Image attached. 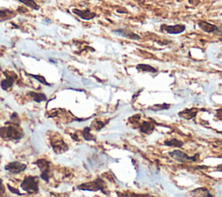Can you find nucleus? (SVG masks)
Here are the masks:
<instances>
[{"instance_id":"1","label":"nucleus","mask_w":222,"mask_h":197,"mask_svg":"<svg viewBox=\"0 0 222 197\" xmlns=\"http://www.w3.org/2000/svg\"><path fill=\"white\" fill-rule=\"evenodd\" d=\"M78 189L81 190H87V191H97V190H101L102 193L107 194L106 192V185L104 181L102 178L98 177L96 180H94L92 182L83 183L81 185L77 186Z\"/></svg>"},{"instance_id":"2","label":"nucleus","mask_w":222,"mask_h":197,"mask_svg":"<svg viewBox=\"0 0 222 197\" xmlns=\"http://www.w3.org/2000/svg\"><path fill=\"white\" fill-rule=\"evenodd\" d=\"M21 188L31 194L38 192V179L36 176H26L21 183Z\"/></svg>"},{"instance_id":"3","label":"nucleus","mask_w":222,"mask_h":197,"mask_svg":"<svg viewBox=\"0 0 222 197\" xmlns=\"http://www.w3.org/2000/svg\"><path fill=\"white\" fill-rule=\"evenodd\" d=\"M0 136L7 137V138H11V139H17L18 140V139L23 138V133L20 128L11 125L9 127L0 128Z\"/></svg>"},{"instance_id":"4","label":"nucleus","mask_w":222,"mask_h":197,"mask_svg":"<svg viewBox=\"0 0 222 197\" xmlns=\"http://www.w3.org/2000/svg\"><path fill=\"white\" fill-rule=\"evenodd\" d=\"M168 155L175 160L178 161L180 163H183V164L188 163L191 161H197L199 158L198 154H196L195 156H190L187 154H186L185 152L180 151V150H175V151H170V152H168Z\"/></svg>"},{"instance_id":"5","label":"nucleus","mask_w":222,"mask_h":197,"mask_svg":"<svg viewBox=\"0 0 222 197\" xmlns=\"http://www.w3.org/2000/svg\"><path fill=\"white\" fill-rule=\"evenodd\" d=\"M161 30L169 35H178L185 31L186 26L184 24H175V25L162 24L161 26Z\"/></svg>"},{"instance_id":"6","label":"nucleus","mask_w":222,"mask_h":197,"mask_svg":"<svg viewBox=\"0 0 222 197\" xmlns=\"http://www.w3.org/2000/svg\"><path fill=\"white\" fill-rule=\"evenodd\" d=\"M35 164L38 166V168L41 170V178L48 182L50 179V164H49V162H47L44 159H39Z\"/></svg>"},{"instance_id":"7","label":"nucleus","mask_w":222,"mask_h":197,"mask_svg":"<svg viewBox=\"0 0 222 197\" xmlns=\"http://www.w3.org/2000/svg\"><path fill=\"white\" fill-rule=\"evenodd\" d=\"M72 12L78 16L80 18L83 19V20H86V21H88V20H91V19L95 18L97 17V13L95 12H92L90 11V10L86 9V10H79V9H73L72 10Z\"/></svg>"},{"instance_id":"8","label":"nucleus","mask_w":222,"mask_h":197,"mask_svg":"<svg viewBox=\"0 0 222 197\" xmlns=\"http://www.w3.org/2000/svg\"><path fill=\"white\" fill-rule=\"evenodd\" d=\"M113 32L116 33V35L120 36V37H125V38H128L130 40H140L141 37L135 34V33L130 31L127 29H118V30H114Z\"/></svg>"},{"instance_id":"9","label":"nucleus","mask_w":222,"mask_h":197,"mask_svg":"<svg viewBox=\"0 0 222 197\" xmlns=\"http://www.w3.org/2000/svg\"><path fill=\"white\" fill-rule=\"evenodd\" d=\"M26 169V165L18 163V162H13V163H10L5 166V170H8L10 172L13 173V174H18L20 173Z\"/></svg>"},{"instance_id":"10","label":"nucleus","mask_w":222,"mask_h":197,"mask_svg":"<svg viewBox=\"0 0 222 197\" xmlns=\"http://www.w3.org/2000/svg\"><path fill=\"white\" fill-rule=\"evenodd\" d=\"M51 146L53 148L54 152L56 154H62L68 151V145L64 142V140L53 141V142H51Z\"/></svg>"},{"instance_id":"11","label":"nucleus","mask_w":222,"mask_h":197,"mask_svg":"<svg viewBox=\"0 0 222 197\" xmlns=\"http://www.w3.org/2000/svg\"><path fill=\"white\" fill-rule=\"evenodd\" d=\"M198 112H199V109H197V108L184 109L183 111L180 112L178 114H179V116H180V118H183V119L189 120V119H194V117L197 115Z\"/></svg>"},{"instance_id":"12","label":"nucleus","mask_w":222,"mask_h":197,"mask_svg":"<svg viewBox=\"0 0 222 197\" xmlns=\"http://www.w3.org/2000/svg\"><path fill=\"white\" fill-rule=\"evenodd\" d=\"M198 25H199L200 30H202L203 31L207 33H213L219 30L216 25L212 24V23H208V22H206V21H199V23H198Z\"/></svg>"},{"instance_id":"13","label":"nucleus","mask_w":222,"mask_h":197,"mask_svg":"<svg viewBox=\"0 0 222 197\" xmlns=\"http://www.w3.org/2000/svg\"><path fill=\"white\" fill-rule=\"evenodd\" d=\"M139 128H140L141 132L144 133V134H151L154 131V124H153V122L144 121L139 126Z\"/></svg>"},{"instance_id":"14","label":"nucleus","mask_w":222,"mask_h":197,"mask_svg":"<svg viewBox=\"0 0 222 197\" xmlns=\"http://www.w3.org/2000/svg\"><path fill=\"white\" fill-rule=\"evenodd\" d=\"M192 196L193 197H214L213 196L208 189L204 188H196L192 191Z\"/></svg>"},{"instance_id":"15","label":"nucleus","mask_w":222,"mask_h":197,"mask_svg":"<svg viewBox=\"0 0 222 197\" xmlns=\"http://www.w3.org/2000/svg\"><path fill=\"white\" fill-rule=\"evenodd\" d=\"M136 69L141 72H147V73H156L158 71L157 69L148 64H138L136 66Z\"/></svg>"},{"instance_id":"16","label":"nucleus","mask_w":222,"mask_h":197,"mask_svg":"<svg viewBox=\"0 0 222 197\" xmlns=\"http://www.w3.org/2000/svg\"><path fill=\"white\" fill-rule=\"evenodd\" d=\"M29 95L32 99L33 100L36 102H42V101H45L47 100L46 95L44 93H35V92H30Z\"/></svg>"},{"instance_id":"17","label":"nucleus","mask_w":222,"mask_h":197,"mask_svg":"<svg viewBox=\"0 0 222 197\" xmlns=\"http://www.w3.org/2000/svg\"><path fill=\"white\" fill-rule=\"evenodd\" d=\"M13 17V12L9 10H0V22L12 18Z\"/></svg>"},{"instance_id":"18","label":"nucleus","mask_w":222,"mask_h":197,"mask_svg":"<svg viewBox=\"0 0 222 197\" xmlns=\"http://www.w3.org/2000/svg\"><path fill=\"white\" fill-rule=\"evenodd\" d=\"M18 1L20 2V3H22V4H23L24 5L28 6V7L31 8V9L36 10H39V8H40L39 5H37L34 0H18Z\"/></svg>"},{"instance_id":"19","label":"nucleus","mask_w":222,"mask_h":197,"mask_svg":"<svg viewBox=\"0 0 222 197\" xmlns=\"http://www.w3.org/2000/svg\"><path fill=\"white\" fill-rule=\"evenodd\" d=\"M164 144L167 145V146H171V147H176V148H180V147L183 145V143L178 140V139H175V138H173V139H170V140H166Z\"/></svg>"},{"instance_id":"20","label":"nucleus","mask_w":222,"mask_h":197,"mask_svg":"<svg viewBox=\"0 0 222 197\" xmlns=\"http://www.w3.org/2000/svg\"><path fill=\"white\" fill-rule=\"evenodd\" d=\"M83 137L86 141H95L96 138L93 136L92 134H90V127H85L83 130Z\"/></svg>"},{"instance_id":"21","label":"nucleus","mask_w":222,"mask_h":197,"mask_svg":"<svg viewBox=\"0 0 222 197\" xmlns=\"http://www.w3.org/2000/svg\"><path fill=\"white\" fill-rule=\"evenodd\" d=\"M14 81H15L14 79L10 78V77H8V76H6V79L4 80V81H2V82H1V87H2L3 89L7 90V89H9L10 87L13 85Z\"/></svg>"},{"instance_id":"22","label":"nucleus","mask_w":222,"mask_h":197,"mask_svg":"<svg viewBox=\"0 0 222 197\" xmlns=\"http://www.w3.org/2000/svg\"><path fill=\"white\" fill-rule=\"evenodd\" d=\"M170 106L171 105H168V104H166V103H164V104H161V105H154L151 106L149 109H151L152 111H154V112H156V111H162V110H167V109H169L170 108Z\"/></svg>"},{"instance_id":"23","label":"nucleus","mask_w":222,"mask_h":197,"mask_svg":"<svg viewBox=\"0 0 222 197\" xmlns=\"http://www.w3.org/2000/svg\"><path fill=\"white\" fill-rule=\"evenodd\" d=\"M30 75H31V77H33V78H35L36 80H37V81H38L39 82H41L42 84H44V85H46V86H49V85H50V84L46 81L45 78L43 77L42 75H34V74H30Z\"/></svg>"},{"instance_id":"24","label":"nucleus","mask_w":222,"mask_h":197,"mask_svg":"<svg viewBox=\"0 0 222 197\" xmlns=\"http://www.w3.org/2000/svg\"><path fill=\"white\" fill-rule=\"evenodd\" d=\"M105 125V124L103 122H101V121H95L93 123V126L95 127V129L97 131H100L101 129L103 128V126Z\"/></svg>"},{"instance_id":"25","label":"nucleus","mask_w":222,"mask_h":197,"mask_svg":"<svg viewBox=\"0 0 222 197\" xmlns=\"http://www.w3.org/2000/svg\"><path fill=\"white\" fill-rule=\"evenodd\" d=\"M116 11H117L118 13H121V14H124L126 13V12H128L127 10L124 9V8H119V9L116 10Z\"/></svg>"},{"instance_id":"26","label":"nucleus","mask_w":222,"mask_h":197,"mask_svg":"<svg viewBox=\"0 0 222 197\" xmlns=\"http://www.w3.org/2000/svg\"><path fill=\"white\" fill-rule=\"evenodd\" d=\"M3 189H4V186H3V184H2V181H1V179H0V192H1Z\"/></svg>"},{"instance_id":"27","label":"nucleus","mask_w":222,"mask_h":197,"mask_svg":"<svg viewBox=\"0 0 222 197\" xmlns=\"http://www.w3.org/2000/svg\"></svg>"}]
</instances>
